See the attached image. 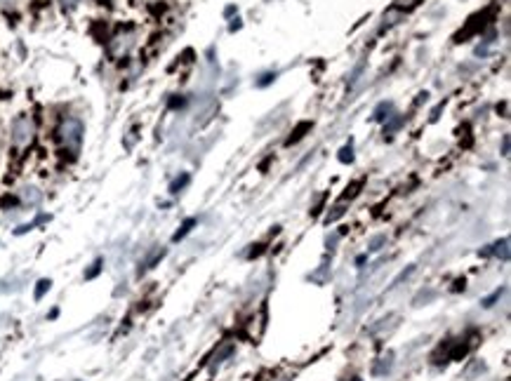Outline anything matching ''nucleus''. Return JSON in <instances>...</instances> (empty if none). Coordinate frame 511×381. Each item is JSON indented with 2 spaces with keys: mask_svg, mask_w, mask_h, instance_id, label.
<instances>
[{
  "mask_svg": "<svg viewBox=\"0 0 511 381\" xmlns=\"http://www.w3.org/2000/svg\"><path fill=\"white\" fill-rule=\"evenodd\" d=\"M59 137L68 149H78L82 139V123L78 118H66L61 127H59Z\"/></svg>",
  "mask_w": 511,
  "mask_h": 381,
  "instance_id": "f257e3e1",
  "label": "nucleus"
},
{
  "mask_svg": "<svg viewBox=\"0 0 511 381\" xmlns=\"http://www.w3.org/2000/svg\"><path fill=\"white\" fill-rule=\"evenodd\" d=\"M33 137V120L28 116H19L12 123V141L16 146H26Z\"/></svg>",
  "mask_w": 511,
  "mask_h": 381,
  "instance_id": "f03ea898",
  "label": "nucleus"
},
{
  "mask_svg": "<svg viewBox=\"0 0 511 381\" xmlns=\"http://www.w3.org/2000/svg\"><path fill=\"white\" fill-rule=\"evenodd\" d=\"M130 45H132V35H120V38H115V42L111 45V50H113L115 54H120V52H125Z\"/></svg>",
  "mask_w": 511,
  "mask_h": 381,
  "instance_id": "7ed1b4c3",
  "label": "nucleus"
},
{
  "mask_svg": "<svg viewBox=\"0 0 511 381\" xmlns=\"http://www.w3.org/2000/svg\"><path fill=\"white\" fill-rule=\"evenodd\" d=\"M21 198H24L28 205H33V202H38V200H40V190L33 189V186H26V189L21 190Z\"/></svg>",
  "mask_w": 511,
  "mask_h": 381,
  "instance_id": "20e7f679",
  "label": "nucleus"
},
{
  "mask_svg": "<svg viewBox=\"0 0 511 381\" xmlns=\"http://www.w3.org/2000/svg\"><path fill=\"white\" fill-rule=\"evenodd\" d=\"M193 226H196V219H186V221H184V224H181V228L177 233H174V238L172 240L177 242V240H181V238H184V235H186V233L191 231V228H193Z\"/></svg>",
  "mask_w": 511,
  "mask_h": 381,
  "instance_id": "39448f33",
  "label": "nucleus"
},
{
  "mask_svg": "<svg viewBox=\"0 0 511 381\" xmlns=\"http://www.w3.org/2000/svg\"><path fill=\"white\" fill-rule=\"evenodd\" d=\"M391 111H394V104H387V101H384V104H379V106H377L375 118H377V120H384V118H389L387 113H391Z\"/></svg>",
  "mask_w": 511,
  "mask_h": 381,
  "instance_id": "423d86ee",
  "label": "nucleus"
},
{
  "mask_svg": "<svg viewBox=\"0 0 511 381\" xmlns=\"http://www.w3.org/2000/svg\"><path fill=\"white\" fill-rule=\"evenodd\" d=\"M49 285H52V282H49L47 278H42V280H38V287H35V294H33V297H35L38 301H40V299L45 297V292L49 290Z\"/></svg>",
  "mask_w": 511,
  "mask_h": 381,
  "instance_id": "0eeeda50",
  "label": "nucleus"
},
{
  "mask_svg": "<svg viewBox=\"0 0 511 381\" xmlns=\"http://www.w3.org/2000/svg\"><path fill=\"white\" fill-rule=\"evenodd\" d=\"M507 245H509V240L497 242V245H495V249H490V252H495L497 257H502L504 261H507V259H509V249H507Z\"/></svg>",
  "mask_w": 511,
  "mask_h": 381,
  "instance_id": "6e6552de",
  "label": "nucleus"
},
{
  "mask_svg": "<svg viewBox=\"0 0 511 381\" xmlns=\"http://www.w3.org/2000/svg\"><path fill=\"white\" fill-rule=\"evenodd\" d=\"M502 294H504V287H500V290H495L493 294H490V297L483 299L481 304H483L486 308H490V306H495V301H500V297H502Z\"/></svg>",
  "mask_w": 511,
  "mask_h": 381,
  "instance_id": "1a4fd4ad",
  "label": "nucleus"
},
{
  "mask_svg": "<svg viewBox=\"0 0 511 381\" xmlns=\"http://www.w3.org/2000/svg\"><path fill=\"white\" fill-rule=\"evenodd\" d=\"M101 264H104V261H101V259H97V261L92 264L90 271H85V280H92L94 275H99V271H101Z\"/></svg>",
  "mask_w": 511,
  "mask_h": 381,
  "instance_id": "9d476101",
  "label": "nucleus"
},
{
  "mask_svg": "<svg viewBox=\"0 0 511 381\" xmlns=\"http://www.w3.org/2000/svg\"><path fill=\"white\" fill-rule=\"evenodd\" d=\"M186 182H189V174H184L181 179H177V182L170 186V190H172V193H179V189H181V186H186Z\"/></svg>",
  "mask_w": 511,
  "mask_h": 381,
  "instance_id": "9b49d317",
  "label": "nucleus"
},
{
  "mask_svg": "<svg viewBox=\"0 0 511 381\" xmlns=\"http://www.w3.org/2000/svg\"><path fill=\"white\" fill-rule=\"evenodd\" d=\"M59 2H61V7H64V9H73L80 0H59Z\"/></svg>",
  "mask_w": 511,
  "mask_h": 381,
  "instance_id": "f8f14e48",
  "label": "nucleus"
},
{
  "mask_svg": "<svg viewBox=\"0 0 511 381\" xmlns=\"http://www.w3.org/2000/svg\"><path fill=\"white\" fill-rule=\"evenodd\" d=\"M398 125H401V118H396V120H394V123H391V125H387V127H384V134L394 132V130H396V127H398Z\"/></svg>",
  "mask_w": 511,
  "mask_h": 381,
  "instance_id": "ddd939ff",
  "label": "nucleus"
},
{
  "mask_svg": "<svg viewBox=\"0 0 511 381\" xmlns=\"http://www.w3.org/2000/svg\"><path fill=\"white\" fill-rule=\"evenodd\" d=\"M382 242H384V238H375V240H372V245H370V249H372V252H375V249H379V245H382Z\"/></svg>",
  "mask_w": 511,
  "mask_h": 381,
  "instance_id": "4468645a",
  "label": "nucleus"
},
{
  "mask_svg": "<svg viewBox=\"0 0 511 381\" xmlns=\"http://www.w3.org/2000/svg\"><path fill=\"white\" fill-rule=\"evenodd\" d=\"M342 160H344V163H346V160H351V149H344V151H342Z\"/></svg>",
  "mask_w": 511,
  "mask_h": 381,
  "instance_id": "2eb2a0df",
  "label": "nucleus"
},
{
  "mask_svg": "<svg viewBox=\"0 0 511 381\" xmlns=\"http://www.w3.org/2000/svg\"><path fill=\"white\" fill-rule=\"evenodd\" d=\"M351 381H361V379H351Z\"/></svg>",
  "mask_w": 511,
  "mask_h": 381,
  "instance_id": "dca6fc26",
  "label": "nucleus"
}]
</instances>
